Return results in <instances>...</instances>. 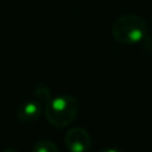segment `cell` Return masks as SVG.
Wrapping results in <instances>:
<instances>
[{
    "mask_svg": "<svg viewBox=\"0 0 152 152\" xmlns=\"http://www.w3.org/2000/svg\"><path fill=\"white\" fill-rule=\"evenodd\" d=\"M77 113L78 102L70 95H59L45 103V118L48 122L56 128L69 126L76 119Z\"/></svg>",
    "mask_w": 152,
    "mask_h": 152,
    "instance_id": "1",
    "label": "cell"
},
{
    "mask_svg": "<svg viewBox=\"0 0 152 152\" xmlns=\"http://www.w3.org/2000/svg\"><path fill=\"white\" fill-rule=\"evenodd\" d=\"M146 34L147 24L145 19L137 14L121 15L112 25V36L120 44H137L141 42Z\"/></svg>",
    "mask_w": 152,
    "mask_h": 152,
    "instance_id": "2",
    "label": "cell"
},
{
    "mask_svg": "<svg viewBox=\"0 0 152 152\" xmlns=\"http://www.w3.org/2000/svg\"><path fill=\"white\" fill-rule=\"evenodd\" d=\"M64 142L70 152H87L91 146V138L84 128L74 127L66 132Z\"/></svg>",
    "mask_w": 152,
    "mask_h": 152,
    "instance_id": "3",
    "label": "cell"
},
{
    "mask_svg": "<svg viewBox=\"0 0 152 152\" xmlns=\"http://www.w3.org/2000/svg\"><path fill=\"white\" fill-rule=\"evenodd\" d=\"M42 114L40 102L37 100H27L21 102L17 108V118L23 122H32Z\"/></svg>",
    "mask_w": 152,
    "mask_h": 152,
    "instance_id": "4",
    "label": "cell"
},
{
    "mask_svg": "<svg viewBox=\"0 0 152 152\" xmlns=\"http://www.w3.org/2000/svg\"><path fill=\"white\" fill-rule=\"evenodd\" d=\"M33 96L40 103H46L52 99L50 88L43 83H39L33 88Z\"/></svg>",
    "mask_w": 152,
    "mask_h": 152,
    "instance_id": "5",
    "label": "cell"
},
{
    "mask_svg": "<svg viewBox=\"0 0 152 152\" xmlns=\"http://www.w3.org/2000/svg\"><path fill=\"white\" fill-rule=\"evenodd\" d=\"M32 152H58V147L51 140H39L33 145Z\"/></svg>",
    "mask_w": 152,
    "mask_h": 152,
    "instance_id": "6",
    "label": "cell"
},
{
    "mask_svg": "<svg viewBox=\"0 0 152 152\" xmlns=\"http://www.w3.org/2000/svg\"><path fill=\"white\" fill-rule=\"evenodd\" d=\"M142 42V48H144V50L147 52V53H150V55H152V36H145V38L141 40Z\"/></svg>",
    "mask_w": 152,
    "mask_h": 152,
    "instance_id": "7",
    "label": "cell"
},
{
    "mask_svg": "<svg viewBox=\"0 0 152 152\" xmlns=\"http://www.w3.org/2000/svg\"><path fill=\"white\" fill-rule=\"evenodd\" d=\"M100 152H121V151L116 148H106V150H101Z\"/></svg>",
    "mask_w": 152,
    "mask_h": 152,
    "instance_id": "8",
    "label": "cell"
},
{
    "mask_svg": "<svg viewBox=\"0 0 152 152\" xmlns=\"http://www.w3.org/2000/svg\"><path fill=\"white\" fill-rule=\"evenodd\" d=\"M2 152H19V151L15 150V148H6V150H4Z\"/></svg>",
    "mask_w": 152,
    "mask_h": 152,
    "instance_id": "9",
    "label": "cell"
}]
</instances>
